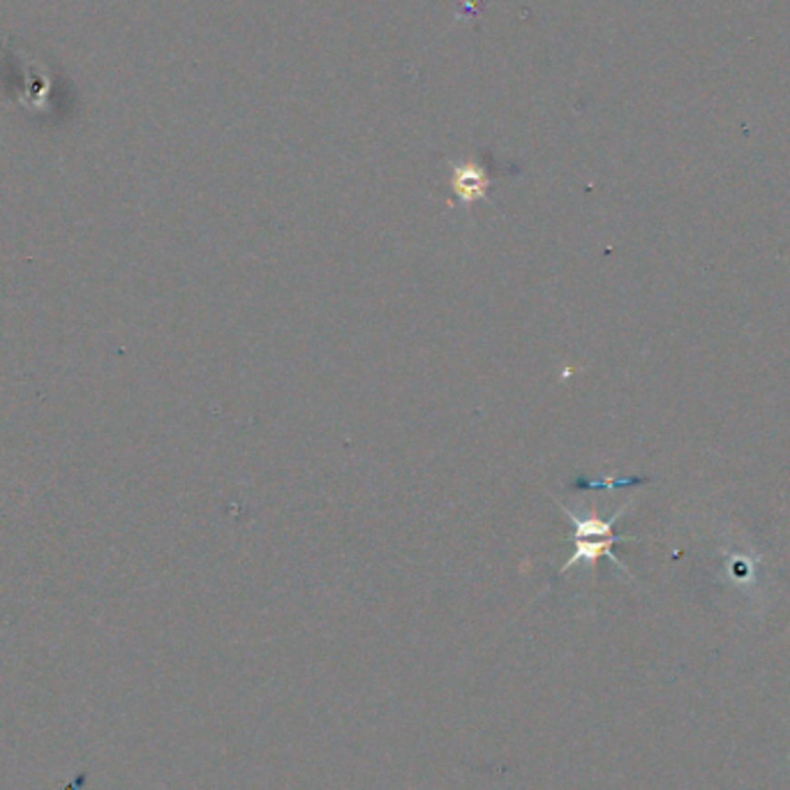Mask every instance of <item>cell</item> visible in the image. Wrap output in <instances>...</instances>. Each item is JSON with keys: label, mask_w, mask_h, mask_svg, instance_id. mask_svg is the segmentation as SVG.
<instances>
[{"label": "cell", "mask_w": 790, "mask_h": 790, "mask_svg": "<svg viewBox=\"0 0 790 790\" xmlns=\"http://www.w3.org/2000/svg\"><path fill=\"white\" fill-rule=\"evenodd\" d=\"M559 509H562L564 516L571 520L573 546H576V552H573L571 558H568V562L564 564L562 568H559V576L568 573L573 567H578V564H585L588 568H594V564H597L598 558H608L610 562L615 564V567L622 568V571H627V567L619 562L617 555L613 552L615 543L634 541V537L615 534V522H617L619 516L627 511V504H624V507L619 509L617 513H613V518H610V520H598V518H580V516H576L573 511H568L567 507H559Z\"/></svg>", "instance_id": "1"}, {"label": "cell", "mask_w": 790, "mask_h": 790, "mask_svg": "<svg viewBox=\"0 0 790 790\" xmlns=\"http://www.w3.org/2000/svg\"><path fill=\"white\" fill-rule=\"evenodd\" d=\"M453 188H456V194H458V199H460V203H471V202H477V199L486 197L488 178L483 176L481 169L462 167L456 172Z\"/></svg>", "instance_id": "2"}, {"label": "cell", "mask_w": 790, "mask_h": 790, "mask_svg": "<svg viewBox=\"0 0 790 790\" xmlns=\"http://www.w3.org/2000/svg\"><path fill=\"white\" fill-rule=\"evenodd\" d=\"M628 483H643V479H627V481H610V483H603V481H576L573 486H583L585 490L588 488H606V486H628Z\"/></svg>", "instance_id": "3"}]
</instances>
